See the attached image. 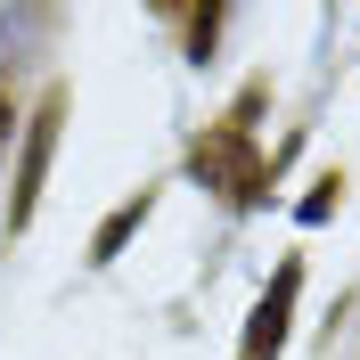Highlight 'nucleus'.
Returning <instances> with one entry per match:
<instances>
[{
	"mask_svg": "<svg viewBox=\"0 0 360 360\" xmlns=\"http://www.w3.org/2000/svg\"><path fill=\"white\" fill-rule=\"evenodd\" d=\"M49 148H58V98H41V115H33V131H25V164H17V221L33 213V197H41Z\"/></svg>",
	"mask_w": 360,
	"mask_h": 360,
	"instance_id": "obj_1",
	"label": "nucleus"
},
{
	"mask_svg": "<svg viewBox=\"0 0 360 360\" xmlns=\"http://www.w3.org/2000/svg\"><path fill=\"white\" fill-rule=\"evenodd\" d=\"M287 295H295V270H278V295H270L262 311H254V344H246V360L278 352V336H287Z\"/></svg>",
	"mask_w": 360,
	"mask_h": 360,
	"instance_id": "obj_2",
	"label": "nucleus"
},
{
	"mask_svg": "<svg viewBox=\"0 0 360 360\" xmlns=\"http://www.w3.org/2000/svg\"><path fill=\"white\" fill-rule=\"evenodd\" d=\"M8 131H17V107H8V98H0V148H8Z\"/></svg>",
	"mask_w": 360,
	"mask_h": 360,
	"instance_id": "obj_3",
	"label": "nucleus"
}]
</instances>
